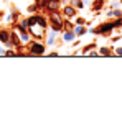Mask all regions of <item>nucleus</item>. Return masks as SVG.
Listing matches in <instances>:
<instances>
[{"label": "nucleus", "instance_id": "17", "mask_svg": "<svg viewBox=\"0 0 122 115\" xmlns=\"http://www.w3.org/2000/svg\"><path fill=\"white\" fill-rule=\"evenodd\" d=\"M3 56H8V58H12V56H17V53H15V51H13V49H7V51H5V54H3Z\"/></svg>", "mask_w": 122, "mask_h": 115}, {"label": "nucleus", "instance_id": "1", "mask_svg": "<svg viewBox=\"0 0 122 115\" xmlns=\"http://www.w3.org/2000/svg\"><path fill=\"white\" fill-rule=\"evenodd\" d=\"M48 25H51V30H55L56 33H58V31H63V20L60 18V15H58L56 12L50 13V17H48Z\"/></svg>", "mask_w": 122, "mask_h": 115}, {"label": "nucleus", "instance_id": "13", "mask_svg": "<svg viewBox=\"0 0 122 115\" xmlns=\"http://www.w3.org/2000/svg\"><path fill=\"white\" fill-rule=\"evenodd\" d=\"M46 3H48V0H36V7H38L40 10H43V8L46 7Z\"/></svg>", "mask_w": 122, "mask_h": 115}, {"label": "nucleus", "instance_id": "10", "mask_svg": "<svg viewBox=\"0 0 122 115\" xmlns=\"http://www.w3.org/2000/svg\"><path fill=\"white\" fill-rule=\"evenodd\" d=\"M73 31L76 33V36H81V35H84V33H86V28H84L82 25H74Z\"/></svg>", "mask_w": 122, "mask_h": 115}, {"label": "nucleus", "instance_id": "15", "mask_svg": "<svg viewBox=\"0 0 122 115\" xmlns=\"http://www.w3.org/2000/svg\"><path fill=\"white\" fill-rule=\"evenodd\" d=\"M36 10H40V8L36 7V3H33V5L28 7V12H30V13H36Z\"/></svg>", "mask_w": 122, "mask_h": 115}, {"label": "nucleus", "instance_id": "5", "mask_svg": "<svg viewBox=\"0 0 122 115\" xmlns=\"http://www.w3.org/2000/svg\"><path fill=\"white\" fill-rule=\"evenodd\" d=\"M0 41H2L7 48H12V43H10V31L0 30Z\"/></svg>", "mask_w": 122, "mask_h": 115}, {"label": "nucleus", "instance_id": "2", "mask_svg": "<svg viewBox=\"0 0 122 115\" xmlns=\"http://www.w3.org/2000/svg\"><path fill=\"white\" fill-rule=\"evenodd\" d=\"M28 49H30V54L31 56H41L45 53V44L36 43V41H30L28 43Z\"/></svg>", "mask_w": 122, "mask_h": 115}, {"label": "nucleus", "instance_id": "8", "mask_svg": "<svg viewBox=\"0 0 122 115\" xmlns=\"http://www.w3.org/2000/svg\"><path fill=\"white\" fill-rule=\"evenodd\" d=\"M63 39H64L66 43H71V41H74V39H76V33H74L73 30H66V31H64Z\"/></svg>", "mask_w": 122, "mask_h": 115}, {"label": "nucleus", "instance_id": "23", "mask_svg": "<svg viewBox=\"0 0 122 115\" xmlns=\"http://www.w3.org/2000/svg\"><path fill=\"white\" fill-rule=\"evenodd\" d=\"M50 56H51V58H56V56H58V53H56V51H53V53H50Z\"/></svg>", "mask_w": 122, "mask_h": 115}, {"label": "nucleus", "instance_id": "14", "mask_svg": "<svg viewBox=\"0 0 122 115\" xmlns=\"http://www.w3.org/2000/svg\"><path fill=\"white\" fill-rule=\"evenodd\" d=\"M111 53H112L111 48H101V54L102 56H111Z\"/></svg>", "mask_w": 122, "mask_h": 115}, {"label": "nucleus", "instance_id": "18", "mask_svg": "<svg viewBox=\"0 0 122 115\" xmlns=\"http://www.w3.org/2000/svg\"><path fill=\"white\" fill-rule=\"evenodd\" d=\"M94 48H96V44H94V43H91V44H87V46H84V48H82V51L86 53V51H89V49H94Z\"/></svg>", "mask_w": 122, "mask_h": 115}, {"label": "nucleus", "instance_id": "21", "mask_svg": "<svg viewBox=\"0 0 122 115\" xmlns=\"http://www.w3.org/2000/svg\"><path fill=\"white\" fill-rule=\"evenodd\" d=\"M89 31H91V33H92V35H99V33H97V28H91V30H89Z\"/></svg>", "mask_w": 122, "mask_h": 115}, {"label": "nucleus", "instance_id": "3", "mask_svg": "<svg viewBox=\"0 0 122 115\" xmlns=\"http://www.w3.org/2000/svg\"><path fill=\"white\" fill-rule=\"evenodd\" d=\"M112 30H114L112 21H111V23H101V25L97 26V33H99V35H109Z\"/></svg>", "mask_w": 122, "mask_h": 115}, {"label": "nucleus", "instance_id": "9", "mask_svg": "<svg viewBox=\"0 0 122 115\" xmlns=\"http://www.w3.org/2000/svg\"><path fill=\"white\" fill-rule=\"evenodd\" d=\"M94 5H92V12H101V8L104 7V0H92Z\"/></svg>", "mask_w": 122, "mask_h": 115}, {"label": "nucleus", "instance_id": "6", "mask_svg": "<svg viewBox=\"0 0 122 115\" xmlns=\"http://www.w3.org/2000/svg\"><path fill=\"white\" fill-rule=\"evenodd\" d=\"M10 43H12V46H15V48H20L21 46V39H20V36H18L17 31H10Z\"/></svg>", "mask_w": 122, "mask_h": 115}, {"label": "nucleus", "instance_id": "4", "mask_svg": "<svg viewBox=\"0 0 122 115\" xmlns=\"http://www.w3.org/2000/svg\"><path fill=\"white\" fill-rule=\"evenodd\" d=\"M60 5H61V0H48L45 10H46L48 13H53V12H56V10L60 8Z\"/></svg>", "mask_w": 122, "mask_h": 115}, {"label": "nucleus", "instance_id": "7", "mask_svg": "<svg viewBox=\"0 0 122 115\" xmlns=\"http://www.w3.org/2000/svg\"><path fill=\"white\" fill-rule=\"evenodd\" d=\"M76 8L73 7V5H68V7H64V10H63V15L66 17V18H73V17H76Z\"/></svg>", "mask_w": 122, "mask_h": 115}, {"label": "nucleus", "instance_id": "16", "mask_svg": "<svg viewBox=\"0 0 122 115\" xmlns=\"http://www.w3.org/2000/svg\"><path fill=\"white\" fill-rule=\"evenodd\" d=\"M112 25H114V28H119V26H122V17H121V18H117L116 21H112Z\"/></svg>", "mask_w": 122, "mask_h": 115}, {"label": "nucleus", "instance_id": "24", "mask_svg": "<svg viewBox=\"0 0 122 115\" xmlns=\"http://www.w3.org/2000/svg\"><path fill=\"white\" fill-rule=\"evenodd\" d=\"M64 2H68V0H64Z\"/></svg>", "mask_w": 122, "mask_h": 115}, {"label": "nucleus", "instance_id": "19", "mask_svg": "<svg viewBox=\"0 0 122 115\" xmlns=\"http://www.w3.org/2000/svg\"><path fill=\"white\" fill-rule=\"evenodd\" d=\"M112 17H117V18H121V17H122V12H121V10H112Z\"/></svg>", "mask_w": 122, "mask_h": 115}, {"label": "nucleus", "instance_id": "12", "mask_svg": "<svg viewBox=\"0 0 122 115\" xmlns=\"http://www.w3.org/2000/svg\"><path fill=\"white\" fill-rule=\"evenodd\" d=\"M55 35H56V31H55V30H51L50 36H48V39H46V44H53V43H55Z\"/></svg>", "mask_w": 122, "mask_h": 115}, {"label": "nucleus", "instance_id": "22", "mask_svg": "<svg viewBox=\"0 0 122 115\" xmlns=\"http://www.w3.org/2000/svg\"><path fill=\"white\" fill-rule=\"evenodd\" d=\"M84 23V18H78L76 20V25H82Z\"/></svg>", "mask_w": 122, "mask_h": 115}, {"label": "nucleus", "instance_id": "11", "mask_svg": "<svg viewBox=\"0 0 122 115\" xmlns=\"http://www.w3.org/2000/svg\"><path fill=\"white\" fill-rule=\"evenodd\" d=\"M71 5H73L74 8H82V7H84V2H82V0H71Z\"/></svg>", "mask_w": 122, "mask_h": 115}, {"label": "nucleus", "instance_id": "20", "mask_svg": "<svg viewBox=\"0 0 122 115\" xmlns=\"http://www.w3.org/2000/svg\"><path fill=\"white\" fill-rule=\"evenodd\" d=\"M116 54H117V56H122V48H117V49H116Z\"/></svg>", "mask_w": 122, "mask_h": 115}]
</instances>
